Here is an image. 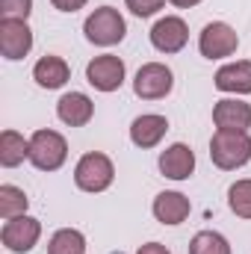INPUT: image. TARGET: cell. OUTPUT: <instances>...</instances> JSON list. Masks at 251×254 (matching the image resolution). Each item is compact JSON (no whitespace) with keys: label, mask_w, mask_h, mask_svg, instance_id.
<instances>
[{"label":"cell","mask_w":251,"mask_h":254,"mask_svg":"<svg viewBox=\"0 0 251 254\" xmlns=\"http://www.w3.org/2000/svg\"><path fill=\"white\" fill-rule=\"evenodd\" d=\"M210 160L222 172H237L251 160V136L246 130H216L210 139Z\"/></svg>","instance_id":"cell-1"},{"label":"cell","mask_w":251,"mask_h":254,"mask_svg":"<svg viewBox=\"0 0 251 254\" xmlns=\"http://www.w3.org/2000/svg\"><path fill=\"white\" fill-rule=\"evenodd\" d=\"M83 33L92 45L98 48H113L122 45L127 36V21L116 6H98L86 21H83Z\"/></svg>","instance_id":"cell-2"},{"label":"cell","mask_w":251,"mask_h":254,"mask_svg":"<svg viewBox=\"0 0 251 254\" xmlns=\"http://www.w3.org/2000/svg\"><path fill=\"white\" fill-rule=\"evenodd\" d=\"M116 181V166L107 154L101 151H89L77 160L74 166V184L77 190L89 192V195H98V192H107Z\"/></svg>","instance_id":"cell-3"},{"label":"cell","mask_w":251,"mask_h":254,"mask_svg":"<svg viewBox=\"0 0 251 254\" xmlns=\"http://www.w3.org/2000/svg\"><path fill=\"white\" fill-rule=\"evenodd\" d=\"M68 160V142L57 130H36L30 136V163L39 172H57Z\"/></svg>","instance_id":"cell-4"},{"label":"cell","mask_w":251,"mask_h":254,"mask_svg":"<svg viewBox=\"0 0 251 254\" xmlns=\"http://www.w3.org/2000/svg\"><path fill=\"white\" fill-rule=\"evenodd\" d=\"M175 89V74L166 63H145L133 77V95L142 101H163Z\"/></svg>","instance_id":"cell-5"},{"label":"cell","mask_w":251,"mask_h":254,"mask_svg":"<svg viewBox=\"0 0 251 254\" xmlns=\"http://www.w3.org/2000/svg\"><path fill=\"white\" fill-rule=\"evenodd\" d=\"M237 48H240V36L225 21H210L198 33V51L204 60H228L237 54Z\"/></svg>","instance_id":"cell-6"},{"label":"cell","mask_w":251,"mask_h":254,"mask_svg":"<svg viewBox=\"0 0 251 254\" xmlns=\"http://www.w3.org/2000/svg\"><path fill=\"white\" fill-rule=\"evenodd\" d=\"M125 77H127V65L122 57L116 54H101L95 57L92 63L86 65V80L92 89L110 95V92H119L125 86Z\"/></svg>","instance_id":"cell-7"},{"label":"cell","mask_w":251,"mask_h":254,"mask_svg":"<svg viewBox=\"0 0 251 254\" xmlns=\"http://www.w3.org/2000/svg\"><path fill=\"white\" fill-rule=\"evenodd\" d=\"M39 237H42V222L33 219V216H15V219H6L3 228H0V243L15 254H27L39 246Z\"/></svg>","instance_id":"cell-8"},{"label":"cell","mask_w":251,"mask_h":254,"mask_svg":"<svg viewBox=\"0 0 251 254\" xmlns=\"http://www.w3.org/2000/svg\"><path fill=\"white\" fill-rule=\"evenodd\" d=\"M151 45H154V51H160V54H181L184 48H187L189 42V24L181 18V15H166V18H160L154 27H151Z\"/></svg>","instance_id":"cell-9"},{"label":"cell","mask_w":251,"mask_h":254,"mask_svg":"<svg viewBox=\"0 0 251 254\" xmlns=\"http://www.w3.org/2000/svg\"><path fill=\"white\" fill-rule=\"evenodd\" d=\"M33 51V30L27 21H0V54L9 63L24 60Z\"/></svg>","instance_id":"cell-10"},{"label":"cell","mask_w":251,"mask_h":254,"mask_svg":"<svg viewBox=\"0 0 251 254\" xmlns=\"http://www.w3.org/2000/svg\"><path fill=\"white\" fill-rule=\"evenodd\" d=\"M157 166H160L163 178H169V181H189L195 175V151L187 142H175L166 151H160Z\"/></svg>","instance_id":"cell-11"},{"label":"cell","mask_w":251,"mask_h":254,"mask_svg":"<svg viewBox=\"0 0 251 254\" xmlns=\"http://www.w3.org/2000/svg\"><path fill=\"white\" fill-rule=\"evenodd\" d=\"M169 133V119L160 116V113H145V116H136L133 125H130V142L142 151L148 148H157L163 142V136Z\"/></svg>","instance_id":"cell-12"},{"label":"cell","mask_w":251,"mask_h":254,"mask_svg":"<svg viewBox=\"0 0 251 254\" xmlns=\"http://www.w3.org/2000/svg\"><path fill=\"white\" fill-rule=\"evenodd\" d=\"M213 125L216 130H246L251 127V104L240 98H222L213 107Z\"/></svg>","instance_id":"cell-13"},{"label":"cell","mask_w":251,"mask_h":254,"mask_svg":"<svg viewBox=\"0 0 251 254\" xmlns=\"http://www.w3.org/2000/svg\"><path fill=\"white\" fill-rule=\"evenodd\" d=\"M57 116L68 127H86L95 116V101L86 92H65L57 101Z\"/></svg>","instance_id":"cell-14"},{"label":"cell","mask_w":251,"mask_h":254,"mask_svg":"<svg viewBox=\"0 0 251 254\" xmlns=\"http://www.w3.org/2000/svg\"><path fill=\"white\" fill-rule=\"evenodd\" d=\"M213 86L225 95H251V60L222 65L213 77Z\"/></svg>","instance_id":"cell-15"},{"label":"cell","mask_w":251,"mask_h":254,"mask_svg":"<svg viewBox=\"0 0 251 254\" xmlns=\"http://www.w3.org/2000/svg\"><path fill=\"white\" fill-rule=\"evenodd\" d=\"M151 213H154V219L160 225H172L175 228V225L189 219L192 204H189V198L184 192H160L154 198V204H151Z\"/></svg>","instance_id":"cell-16"},{"label":"cell","mask_w":251,"mask_h":254,"mask_svg":"<svg viewBox=\"0 0 251 254\" xmlns=\"http://www.w3.org/2000/svg\"><path fill=\"white\" fill-rule=\"evenodd\" d=\"M33 80L42 86V89H63L65 83L71 80V65L65 63L63 57H54V54H48V57H42L39 63L33 65Z\"/></svg>","instance_id":"cell-17"},{"label":"cell","mask_w":251,"mask_h":254,"mask_svg":"<svg viewBox=\"0 0 251 254\" xmlns=\"http://www.w3.org/2000/svg\"><path fill=\"white\" fill-rule=\"evenodd\" d=\"M24 160H30V139H24L18 130H3L0 133V166L15 169Z\"/></svg>","instance_id":"cell-18"},{"label":"cell","mask_w":251,"mask_h":254,"mask_svg":"<svg viewBox=\"0 0 251 254\" xmlns=\"http://www.w3.org/2000/svg\"><path fill=\"white\" fill-rule=\"evenodd\" d=\"M48 254H86V237L77 228H60L48 240Z\"/></svg>","instance_id":"cell-19"},{"label":"cell","mask_w":251,"mask_h":254,"mask_svg":"<svg viewBox=\"0 0 251 254\" xmlns=\"http://www.w3.org/2000/svg\"><path fill=\"white\" fill-rule=\"evenodd\" d=\"M30 207V198L21 187H12V184H3L0 187V219H15V216H24Z\"/></svg>","instance_id":"cell-20"},{"label":"cell","mask_w":251,"mask_h":254,"mask_svg":"<svg viewBox=\"0 0 251 254\" xmlns=\"http://www.w3.org/2000/svg\"><path fill=\"white\" fill-rule=\"evenodd\" d=\"M189 254H231V243L219 231H198L189 240Z\"/></svg>","instance_id":"cell-21"},{"label":"cell","mask_w":251,"mask_h":254,"mask_svg":"<svg viewBox=\"0 0 251 254\" xmlns=\"http://www.w3.org/2000/svg\"><path fill=\"white\" fill-rule=\"evenodd\" d=\"M228 207H231L234 216L251 219V178H243V181L231 184V190H228Z\"/></svg>","instance_id":"cell-22"},{"label":"cell","mask_w":251,"mask_h":254,"mask_svg":"<svg viewBox=\"0 0 251 254\" xmlns=\"http://www.w3.org/2000/svg\"><path fill=\"white\" fill-rule=\"evenodd\" d=\"M33 0H0V21H27Z\"/></svg>","instance_id":"cell-23"},{"label":"cell","mask_w":251,"mask_h":254,"mask_svg":"<svg viewBox=\"0 0 251 254\" xmlns=\"http://www.w3.org/2000/svg\"><path fill=\"white\" fill-rule=\"evenodd\" d=\"M166 3H169V0H125V6L136 15V18H151V15H157Z\"/></svg>","instance_id":"cell-24"},{"label":"cell","mask_w":251,"mask_h":254,"mask_svg":"<svg viewBox=\"0 0 251 254\" xmlns=\"http://www.w3.org/2000/svg\"><path fill=\"white\" fill-rule=\"evenodd\" d=\"M54 3V9H60V12H77V9H83L89 0H51Z\"/></svg>","instance_id":"cell-25"},{"label":"cell","mask_w":251,"mask_h":254,"mask_svg":"<svg viewBox=\"0 0 251 254\" xmlns=\"http://www.w3.org/2000/svg\"><path fill=\"white\" fill-rule=\"evenodd\" d=\"M136 254H172L163 243H145V246H139L136 249Z\"/></svg>","instance_id":"cell-26"},{"label":"cell","mask_w":251,"mask_h":254,"mask_svg":"<svg viewBox=\"0 0 251 254\" xmlns=\"http://www.w3.org/2000/svg\"><path fill=\"white\" fill-rule=\"evenodd\" d=\"M172 6H178V9H192V6H198L201 0H169Z\"/></svg>","instance_id":"cell-27"}]
</instances>
